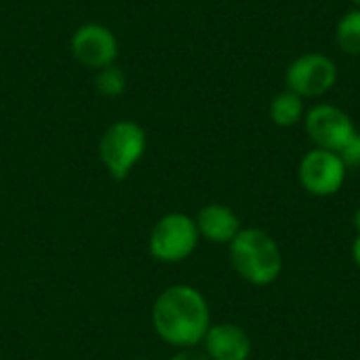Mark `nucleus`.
<instances>
[{"label":"nucleus","instance_id":"f257e3e1","mask_svg":"<svg viewBox=\"0 0 360 360\" xmlns=\"http://www.w3.org/2000/svg\"><path fill=\"white\" fill-rule=\"evenodd\" d=\"M150 321L156 338L175 350L198 348L213 325L205 293L184 283L169 285L156 295Z\"/></svg>","mask_w":360,"mask_h":360},{"label":"nucleus","instance_id":"f03ea898","mask_svg":"<svg viewBox=\"0 0 360 360\" xmlns=\"http://www.w3.org/2000/svg\"><path fill=\"white\" fill-rule=\"evenodd\" d=\"M230 266L240 281L251 287L274 285L285 268L283 249L272 234L262 228L245 226L228 245Z\"/></svg>","mask_w":360,"mask_h":360},{"label":"nucleus","instance_id":"7ed1b4c3","mask_svg":"<svg viewBox=\"0 0 360 360\" xmlns=\"http://www.w3.org/2000/svg\"><path fill=\"white\" fill-rule=\"evenodd\" d=\"M148 150V133L146 129L129 118L112 122L97 146L99 162L108 171V175L116 181L127 179L133 169L141 162Z\"/></svg>","mask_w":360,"mask_h":360},{"label":"nucleus","instance_id":"20e7f679","mask_svg":"<svg viewBox=\"0 0 360 360\" xmlns=\"http://www.w3.org/2000/svg\"><path fill=\"white\" fill-rule=\"evenodd\" d=\"M198 245L200 234L194 215L184 211L165 213L148 236V253L160 264H181L194 255Z\"/></svg>","mask_w":360,"mask_h":360},{"label":"nucleus","instance_id":"39448f33","mask_svg":"<svg viewBox=\"0 0 360 360\" xmlns=\"http://www.w3.org/2000/svg\"><path fill=\"white\" fill-rule=\"evenodd\" d=\"M340 78L338 63L333 57L312 51L295 57L285 70V89L293 91L302 99L325 97Z\"/></svg>","mask_w":360,"mask_h":360},{"label":"nucleus","instance_id":"423d86ee","mask_svg":"<svg viewBox=\"0 0 360 360\" xmlns=\"http://www.w3.org/2000/svg\"><path fill=\"white\" fill-rule=\"evenodd\" d=\"M348 177V167L338 152L312 148L308 150L297 165V179L306 194L314 198L335 196Z\"/></svg>","mask_w":360,"mask_h":360},{"label":"nucleus","instance_id":"0eeeda50","mask_svg":"<svg viewBox=\"0 0 360 360\" xmlns=\"http://www.w3.org/2000/svg\"><path fill=\"white\" fill-rule=\"evenodd\" d=\"M302 124L314 148H323L331 152H340L350 141V137L359 131L354 120L344 108L327 101H319L312 108H308Z\"/></svg>","mask_w":360,"mask_h":360},{"label":"nucleus","instance_id":"6e6552de","mask_svg":"<svg viewBox=\"0 0 360 360\" xmlns=\"http://www.w3.org/2000/svg\"><path fill=\"white\" fill-rule=\"evenodd\" d=\"M70 53L82 68L97 72L116 63L120 44L116 34L108 25L91 21L74 30L70 38Z\"/></svg>","mask_w":360,"mask_h":360},{"label":"nucleus","instance_id":"1a4fd4ad","mask_svg":"<svg viewBox=\"0 0 360 360\" xmlns=\"http://www.w3.org/2000/svg\"><path fill=\"white\" fill-rule=\"evenodd\" d=\"M200 350L209 360H249L253 354V340L236 323H213Z\"/></svg>","mask_w":360,"mask_h":360},{"label":"nucleus","instance_id":"9d476101","mask_svg":"<svg viewBox=\"0 0 360 360\" xmlns=\"http://www.w3.org/2000/svg\"><path fill=\"white\" fill-rule=\"evenodd\" d=\"M200 240H209L213 245H230L236 234L245 228L236 211L224 202H209L202 205L194 215Z\"/></svg>","mask_w":360,"mask_h":360},{"label":"nucleus","instance_id":"9b49d317","mask_svg":"<svg viewBox=\"0 0 360 360\" xmlns=\"http://www.w3.org/2000/svg\"><path fill=\"white\" fill-rule=\"evenodd\" d=\"M306 99H302L300 95H295L293 91L285 89L281 93H276L270 101V120L272 124H276L278 129H291L304 122L306 116Z\"/></svg>","mask_w":360,"mask_h":360},{"label":"nucleus","instance_id":"f8f14e48","mask_svg":"<svg viewBox=\"0 0 360 360\" xmlns=\"http://www.w3.org/2000/svg\"><path fill=\"white\" fill-rule=\"evenodd\" d=\"M335 42L342 53L360 57V8L344 13L335 25Z\"/></svg>","mask_w":360,"mask_h":360},{"label":"nucleus","instance_id":"ddd939ff","mask_svg":"<svg viewBox=\"0 0 360 360\" xmlns=\"http://www.w3.org/2000/svg\"><path fill=\"white\" fill-rule=\"evenodd\" d=\"M127 74L122 68H118L116 63L114 65H108L103 70H97L95 72V78H93V86L99 95L103 97H120L124 91H127Z\"/></svg>","mask_w":360,"mask_h":360},{"label":"nucleus","instance_id":"4468645a","mask_svg":"<svg viewBox=\"0 0 360 360\" xmlns=\"http://www.w3.org/2000/svg\"><path fill=\"white\" fill-rule=\"evenodd\" d=\"M338 154H340V158L344 160V165H346L348 169H356V167H360V131H356V133L350 137V141H348Z\"/></svg>","mask_w":360,"mask_h":360},{"label":"nucleus","instance_id":"2eb2a0df","mask_svg":"<svg viewBox=\"0 0 360 360\" xmlns=\"http://www.w3.org/2000/svg\"><path fill=\"white\" fill-rule=\"evenodd\" d=\"M167 360H209L207 354L198 348H186V350H175Z\"/></svg>","mask_w":360,"mask_h":360},{"label":"nucleus","instance_id":"dca6fc26","mask_svg":"<svg viewBox=\"0 0 360 360\" xmlns=\"http://www.w3.org/2000/svg\"><path fill=\"white\" fill-rule=\"evenodd\" d=\"M350 253H352V262L356 264V268L360 270V232H356V236H354V240H352Z\"/></svg>","mask_w":360,"mask_h":360},{"label":"nucleus","instance_id":"f3484780","mask_svg":"<svg viewBox=\"0 0 360 360\" xmlns=\"http://www.w3.org/2000/svg\"><path fill=\"white\" fill-rule=\"evenodd\" d=\"M352 224H354V230L360 232V207L354 211V215H352Z\"/></svg>","mask_w":360,"mask_h":360},{"label":"nucleus","instance_id":"a211bd4d","mask_svg":"<svg viewBox=\"0 0 360 360\" xmlns=\"http://www.w3.org/2000/svg\"><path fill=\"white\" fill-rule=\"evenodd\" d=\"M350 2H352V6H354V8H360V0H350Z\"/></svg>","mask_w":360,"mask_h":360},{"label":"nucleus","instance_id":"6ab92c4d","mask_svg":"<svg viewBox=\"0 0 360 360\" xmlns=\"http://www.w3.org/2000/svg\"><path fill=\"white\" fill-rule=\"evenodd\" d=\"M129 360H150V359H143V356H135V359H129Z\"/></svg>","mask_w":360,"mask_h":360}]
</instances>
